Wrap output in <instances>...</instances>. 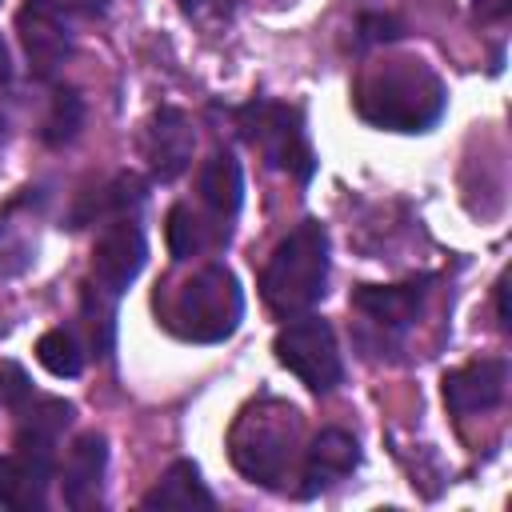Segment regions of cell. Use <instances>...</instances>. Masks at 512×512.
Listing matches in <instances>:
<instances>
[{
	"label": "cell",
	"instance_id": "cell-1",
	"mask_svg": "<svg viewBox=\"0 0 512 512\" xmlns=\"http://www.w3.org/2000/svg\"><path fill=\"white\" fill-rule=\"evenodd\" d=\"M360 120L388 132H428L448 104L444 80L420 56H384L368 64L352 88Z\"/></svg>",
	"mask_w": 512,
	"mask_h": 512
},
{
	"label": "cell",
	"instance_id": "cell-2",
	"mask_svg": "<svg viewBox=\"0 0 512 512\" xmlns=\"http://www.w3.org/2000/svg\"><path fill=\"white\" fill-rule=\"evenodd\" d=\"M300 440H304L300 412L288 400L260 396L232 420L228 460L244 480L260 488H284L300 460Z\"/></svg>",
	"mask_w": 512,
	"mask_h": 512
},
{
	"label": "cell",
	"instance_id": "cell-3",
	"mask_svg": "<svg viewBox=\"0 0 512 512\" xmlns=\"http://www.w3.org/2000/svg\"><path fill=\"white\" fill-rule=\"evenodd\" d=\"M156 312L168 332L192 344H220L228 340L244 320V292L232 268L204 264L188 280H180L172 292L156 296Z\"/></svg>",
	"mask_w": 512,
	"mask_h": 512
},
{
	"label": "cell",
	"instance_id": "cell-4",
	"mask_svg": "<svg viewBox=\"0 0 512 512\" xmlns=\"http://www.w3.org/2000/svg\"><path fill=\"white\" fill-rule=\"evenodd\" d=\"M328 292V232L320 220H300L268 256L260 272V296L272 312H308Z\"/></svg>",
	"mask_w": 512,
	"mask_h": 512
},
{
	"label": "cell",
	"instance_id": "cell-5",
	"mask_svg": "<svg viewBox=\"0 0 512 512\" xmlns=\"http://www.w3.org/2000/svg\"><path fill=\"white\" fill-rule=\"evenodd\" d=\"M236 128L264 156L268 168H280V172L296 176L300 184L312 180L316 156H312V144H308V132H304V116H300L296 104L248 100L236 112Z\"/></svg>",
	"mask_w": 512,
	"mask_h": 512
},
{
	"label": "cell",
	"instance_id": "cell-6",
	"mask_svg": "<svg viewBox=\"0 0 512 512\" xmlns=\"http://www.w3.org/2000/svg\"><path fill=\"white\" fill-rule=\"evenodd\" d=\"M272 352L276 360L316 396L332 392L340 380H344V360H340V348H336V332L328 320L320 316H300V320H288L276 340H272Z\"/></svg>",
	"mask_w": 512,
	"mask_h": 512
},
{
	"label": "cell",
	"instance_id": "cell-7",
	"mask_svg": "<svg viewBox=\"0 0 512 512\" xmlns=\"http://www.w3.org/2000/svg\"><path fill=\"white\" fill-rule=\"evenodd\" d=\"M104 232L92 248V280L88 288L108 296V300H120L128 292V284L140 276L144 260H148V240H144V228L136 220V212H116V216H104Z\"/></svg>",
	"mask_w": 512,
	"mask_h": 512
},
{
	"label": "cell",
	"instance_id": "cell-8",
	"mask_svg": "<svg viewBox=\"0 0 512 512\" xmlns=\"http://www.w3.org/2000/svg\"><path fill=\"white\" fill-rule=\"evenodd\" d=\"M16 36L24 44L32 76L40 80H52L72 56V16L52 0H24L16 12Z\"/></svg>",
	"mask_w": 512,
	"mask_h": 512
},
{
	"label": "cell",
	"instance_id": "cell-9",
	"mask_svg": "<svg viewBox=\"0 0 512 512\" xmlns=\"http://www.w3.org/2000/svg\"><path fill=\"white\" fill-rule=\"evenodd\" d=\"M192 148H196L192 120L172 104L156 108L148 128H144V160H148L152 180L172 184L176 176H184L192 164Z\"/></svg>",
	"mask_w": 512,
	"mask_h": 512
},
{
	"label": "cell",
	"instance_id": "cell-10",
	"mask_svg": "<svg viewBox=\"0 0 512 512\" xmlns=\"http://www.w3.org/2000/svg\"><path fill=\"white\" fill-rule=\"evenodd\" d=\"M444 404L456 416H472V412H488L504 400L508 392V360L500 356H484V360H468L452 372H444Z\"/></svg>",
	"mask_w": 512,
	"mask_h": 512
},
{
	"label": "cell",
	"instance_id": "cell-11",
	"mask_svg": "<svg viewBox=\"0 0 512 512\" xmlns=\"http://www.w3.org/2000/svg\"><path fill=\"white\" fill-rule=\"evenodd\" d=\"M12 416H16V452L44 460V464H56V444H60L64 428L72 424L76 408L60 396L32 392L20 408H12Z\"/></svg>",
	"mask_w": 512,
	"mask_h": 512
},
{
	"label": "cell",
	"instance_id": "cell-12",
	"mask_svg": "<svg viewBox=\"0 0 512 512\" xmlns=\"http://www.w3.org/2000/svg\"><path fill=\"white\" fill-rule=\"evenodd\" d=\"M360 468V444L344 428H324L300 460V496H316Z\"/></svg>",
	"mask_w": 512,
	"mask_h": 512
},
{
	"label": "cell",
	"instance_id": "cell-13",
	"mask_svg": "<svg viewBox=\"0 0 512 512\" xmlns=\"http://www.w3.org/2000/svg\"><path fill=\"white\" fill-rule=\"evenodd\" d=\"M104 472H108V440L100 432H84L60 468V496L68 508H96L104 492Z\"/></svg>",
	"mask_w": 512,
	"mask_h": 512
},
{
	"label": "cell",
	"instance_id": "cell-14",
	"mask_svg": "<svg viewBox=\"0 0 512 512\" xmlns=\"http://www.w3.org/2000/svg\"><path fill=\"white\" fill-rule=\"evenodd\" d=\"M428 300V280H408V284H360L352 292V308L368 316L372 324L388 332H404L416 324Z\"/></svg>",
	"mask_w": 512,
	"mask_h": 512
},
{
	"label": "cell",
	"instance_id": "cell-15",
	"mask_svg": "<svg viewBox=\"0 0 512 512\" xmlns=\"http://www.w3.org/2000/svg\"><path fill=\"white\" fill-rule=\"evenodd\" d=\"M52 472H56V464L32 460L24 452H4L0 456V508H12V512H44Z\"/></svg>",
	"mask_w": 512,
	"mask_h": 512
},
{
	"label": "cell",
	"instance_id": "cell-16",
	"mask_svg": "<svg viewBox=\"0 0 512 512\" xmlns=\"http://www.w3.org/2000/svg\"><path fill=\"white\" fill-rule=\"evenodd\" d=\"M196 192H200V204L208 208V216H212L220 228L232 232V220H236V212H240V204H244V172H240L236 156H232V152H216V156L200 168Z\"/></svg>",
	"mask_w": 512,
	"mask_h": 512
},
{
	"label": "cell",
	"instance_id": "cell-17",
	"mask_svg": "<svg viewBox=\"0 0 512 512\" xmlns=\"http://www.w3.org/2000/svg\"><path fill=\"white\" fill-rule=\"evenodd\" d=\"M140 508H216V496L204 488L200 468L192 460L168 464V472L144 492Z\"/></svg>",
	"mask_w": 512,
	"mask_h": 512
},
{
	"label": "cell",
	"instance_id": "cell-18",
	"mask_svg": "<svg viewBox=\"0 0 512 512\" xmlns=\"http://www.w3.org/2000/svg\"><path fill=\"white\" fill-rule=\"evenodd\" d=\"M164 240H168L172 260H192V256L224 244L228 232L216 228V224H204V216L192 212V204H172L168 220H164Z\"/></svg>",
	"mask_w": 512,
	"mask_h": 512
},
{
	"label": "cell",
	"instance_id": "cell-19",
	"mask_svg": "<svg viewBox=\"0 0 512 512\" xmlns=\"http://www.w3.org/2000/svg\"><path fill=\"white\" fill-rule=\"evenodd\" d=\"M36 360L56 380H76L84 372V348H80V340H76L72 328H48L36 340Z\"/></svg>",
	"mask_w": 512,
	"mask_h": 512
},
{
	"label": "cell",
	"instance_id": "cell-20",
	"mask_svg": "<svg viewBox=\"0 0 512 512\" xmlns=\"http://www.w3.org/2000/svg\"><path fill=\"white\" fill-rule=\"evenodd\" d=\"M80 124H84V100H80V92L60 88V92L52 96L48 116H44L40 140H44L48 148H64V144H72V140H76Z\"/></svg>",
	"mask_w": 512,
	"mask_h": 512
},
{
	"label": "cell",
	"instance_id": "cell-21",
	"mask_svg": "<svg viewBox=\"0 0 512 512\" xmlns=\"http://www.w3.org/2000/svg\"><path fill=\"white\" fill-rule=\"evenodd\" d=\"M32 392H36V388H32L28 372H24L16 360H0V404L12 412V408H20Z\"/></svg>",
	"mask_w": 512,
	"mask_h": 512
},
{
	"label": "cell",
	"instance_id": "cell-22",
	"mask_svg": "<svg viewBox=\"0 0 512 512\" xmlns=\"http://www.w3.org/2000/svg\"><path fill=\"white\" fill-rule=\"evenodd\" d=\"M360 36H364L368 44H384V40H396V36H400V20H392V16H380V12H368V16H360Z\"/></svg>",
	"mask_w": 512,
	"mask_h": 512
},
{
	"label": "cell",
	"instance_id": "cell-23",
	"mask_svg": "<svg viewBox=\"0 0 512 512\" xmlns=\"http://www.w3.org/2000/svg\"><path fill=\"white\" fill-rule=\"evenodd\" d=\"M60 12H68L72 20H96L108 12V0H52Z\"/></svg>",
	"mask_w": 512,
	"mask_h": 512
},
{
	"label": "cell",
	"instance_id": "cell-24",
	"mask_svg": "<svg viewBox=\"0 0 512 512\" xmlns=\"http://www.w3.org/2000/svg\"><path fill=\"white\" fill-rule=\"evenodd\" d=\"M508 8H512V0H472V12L480 20H504Z\"/></svg>",
	"mask_w": 512,
	"mask_h": 512
},
{
	"label": "cell",
	"instance_id": "cell-25",
	"mask_svg": "<svg viewBox=\"0 0 512 512\" xmlns=\"http://www.w3.org/2000/svg\"><path fill=\"white\" fill-rule=\"evenodd\" d=\"M180 8H184L188 16H204L208 8H212V12H220V8H224V0H180Z\"/></svg>",
	"mask_w": 512,
	"mask_h": 512
},
{
	"label": "cell",
	"instance_id": "cell-26",
	"mask_svg": "<svg viewBox=\"0 0 512 512\" xmlns=\"http://www.w3.org/2000/svg\"><path fill=\"white\" fill-rule=\"evenodd\" d=\"M504 288H508V280L500 276V280H496V288H492V296H496V320H500V328H508V308H504Z\"/></svg>",
	"mask_w": 512,
	"mask_h": 512
},
{
	"label": "cell",
	"instance_id": "cell-27",
	"mask_svg": "<svg viewBox=\"0 0 512 512\" xmlns=\"http://www.w3.org/2000/svg\"><path fill=\"white\" fill-rule=\"evenodd\" d=\"M12 76V68H8V48H4V40H0V84Z\"/></svg>",
	"mask_w": 512,
	"mask_h": 512
}]
</instances>
